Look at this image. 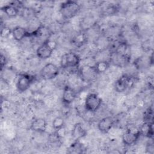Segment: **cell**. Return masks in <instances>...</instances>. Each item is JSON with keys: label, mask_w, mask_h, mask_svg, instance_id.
Instances as JSON below:
<instances>
[{"label": "cell", "mask_w": 154, "mask_h": 154, "mask_svg": "<svg viewBox=\"0 0 154 154\" xmlns=\"http://www.w3.org/2000/svg\"><path fill=\"white\" fill-rule=\"evenodd\" d=\"M80 8V5L76 1H66L61 3L60 12L64 19H70L78 14Z\"/></svg>", "instance_id": "cell-1"}, {"label": "cell", "mask_w": 154, "mask_h": 154, "mask_svg": "<svg viewBox=\"0 0 154 154\" xmlns=\"http://www.w3.org/2000/svg\"><path fill=\"white\" fill-rule=\"evenodd\" d=\"M56 48V43L49 38L45 40L37 49V56L43 60L49 58Z\"/></svg>", "instance_id": "cell-2"}, {"label": "cell", "mask_w": 154, "mask_h": 154, "mask_svg": "<svg viewBox=\"0 0 154 154\" xmlns=\"http://www.w3.org/2000/svg\"><path fill=\"white\" fill-rule=\"evenodd\" d=\"M80 57L76 53L69 52L63 54L60 59V66L63 69L74 68L79 66Z\"/></svg>", "instance_id": "cell-3"}, {"label": "cell", "mask_w": 154, "mask_h": 154, "mask_svg": "<svg viewBox=\"0 0 154 154\" xmlns=\"http://www.w3.org/2000/svg\"><path fill=\"white\" fill-rule=\"evenodd\" d=\"M102 103V99L96 94H88L85 99L84 106L85 109L91 112H94L99 109Z\"/></svg>", "instance_id": "cell-4"}, {"label": "cell", "mask_w": 154, "mask_h": 154, "mask_svg": "<svg viewBox=\"0 0 154 154\" xmlns=\"http://www.w3.org/2000/svg\"><path fill=\"white\" fill-rule=\"evenodd\" d=\"M59 67L54 63H49L45 64L40 72L42 78L45 80H51L55 78L59 74Z\"/></svg>", "instance_id": "cell-5"}, {"label": "cell", "mask_w": 154, "mask_h": 154, "mask_svg": "<svg viewBox=\"0 0 154 154\" xmlns=\"http://www.w3.org/2000/svg\"><path fill=\"white\" fill-rule=\"evenodd\" d=\"M140 135H141V134L139 129L135 127H131L127 129L123 133L122 135V141L125 145L131 146L136 143Z\"/></svg>", "instance_id": "cell-6"}, {"label": "cell", "mask_w": 154, "mask_h": 154, "mask_svg": "<svg viewBox=\"0 0 154 154\" xmlns=\"http://www.w3.org/2000/svg\"><path fill=\"white\" fill-rule=\"evenodd\" d=\"M35 77L33 75L27 73L20 74L16 84L17 90L20 93L26 91L30 87Z\"/></svg>", "instance_id": "cell-7"}, {"label": "cell", "mask_w": 154, "mask_h": 154, "mask_svg": "<svg viewBox=\"0 0 154 154\" xmlns=\"http://www.w3.org/2000/svg\"><path fill=\"white\" fill-rule=\"evenodd\" d=\"M129 60L130 57L128 54H122L113 51L109 55V62L119 67L125 66L128 64Z\"/></svg>", "instance_id": "cell-8"}, {"label": "cell", "mask_w": 154, "mask_h": 154, "mask_svg": "<svg viewBox=\"0 0 154 154\" xmlns=\"http://www.w3.org/2000/svg\"><path fill=\"white\" fill-rule=\"evenodd\" d=\"M132 82V78L129 75L125 74L120 77L115 83V90L118 93L125 91Z\"/></svg>", "instance_id": "cell-9"}, {"label": "cell", "mask_w": 154, "mask_h": 154, "mask_svg": "<svg viewBox=\"0 0 154 154\" xmlns=\"http://www.w3.org/2000/svg\"><path fill=\"white\" fill-rule=\"evenodd\" d=\"M114 124V119L111 116L105 117L100 119L97 123L98 129L102 133H108Z\"/></svg>", "instance_id": "cell-10"}, {"label": "cell", "mask_w": 154, "mask_h": 154, "mask_svg": "<svg viewBox=\"0 0 154 154\" xmlns=\"http://www.w3.org/2000/svg\"><path fill=\"white\" fill-rule=\"evenodd\" d=\"M76 97V93L75 90L72 87L68 85H65L63 89L62 96L63 102L67 105H69L75 100Z\"/></svg>", "instance_id": "cell-11"}, {"label": "cell", "mask_w": 154, "mask_h": 154, "mask_svg": "<svg viewBox=\"0 0 154 154\" xmlns=\"http://www.w3.org/2000/svg\"><path fill=\"white\" fill-rule=\"evenodd\" d=\"M13 38L18 42L22 40L24 38L31 36V32H28L25 28L20 26H15L11 31Z\"/></svg>", "instance_id": "cell-12"}, {"label": "cell", "mask_w": 154, "mask_h": 154, "mask_svg": "<svg viewBox=\"0 0 154 154\" xmlns=\"http://www.w3.org/2000/svg\"><path fill=\"white\" fill-rule=\"evenodd\" d=\"M80 74L81 77L87 81H90L93 79L96 75L97 72L95 70L94 66H91L86 65L83 66L80 70Z\"/></svg>", "instance_id": "cell-13"}, {"label": "cell", "mask_w": 154, "mask_h": 154, "mask_svg": "<svg viewBox=\"0 0 154 154\" xmlns=\"http://www.w3.org/2000/svg\"><path fill=\"white\" fill-rule=\"evenodd\" d=\"M47 128L46 121L43 118H37L32 121L30 129L37 132H44Z\"/></svg>", "instance_id": "cell-14"}, {"label": "cell", "mask_w": 154, "mask_h": 154, "mask_svg": "<svg viewBox=\"0 0 154 154\" xmlns=\"http://www.w3.org/2000/svg\"><path fill=\"white\" fill-rule=\"evenodd\" d=\"M71 134L72 138L75 141H77L85 136L86 131L84 128L82 123H77L74 125Z\"/></svg>", "instance_id": "cell-15"}, {"label": "cell", "mask_w": 154, "mask_h": 154, "mask_svg": "<svg viewBox=\"0 0 154 154\" xmlns=\"http://www.w3.org/2000/svg\"><path fill=\"white\" fill-rule=\"evenodd\" d=\"M1 10L8 17H15L19 14V9L14 4H9L1 7Z\"/></svg>", "instance_id": "cell-16"}, {"label": "cell", "mask_w": 154, "mask_h": 154, "mask_svg": "<svg viewBox=\"0 0 154 154\" xmlns=\"http://www.w3.org/2000/svg\"><path fill=\"white\" fill-rule=\"evenodd\" d=\"M84 147L79 143V140L75 141L72 143L67 149V153H82L84 151Z\"/></svg>", "instance_id": "cell-17"}, {"label": "cell", "mask_w": 154, "mask_h": 154, "mask_svg": "<svg viewBox=\"0 0 154 154\" xmlns=\"http://www.w3.org/2000/svg\"><path fill=\"white\" fill-rule=\"evenodd\" d=\"M94 67L97 74L104 73L109 69V62L105 60L99 61L95 63Z\"/></svg>", "instance_id": "cell-18"}, {"label": "cell", "mask_w": 154, "mask_h": 154, "mask_svg": "<svg viewBox=\"0 0 154 154\" xmlns=\"http://www.w3.org/2000/svg\"><path fill=\"white\" fill-rule=\"evenodd\" d=\"M87 35L84 32H80L74 37L73 42L76 46H82L83 44H84L87 42Z\"/></svg>", "instance_id": "cell-19"}, {"label": "cell", "mask_w": 154, "mask_h": 154, "mask_svg": "<svg viewBox=\"0 0 154 154\" xmlns=\"http://www.w3.org/2000/svg\"><path fill=\"white\" fill-rule=\"evenodd\" d=\"M52 127L56 130H60L64 127V120L61 117H57L52 121Z\"/></svg>", "instance_id": "cell-20"}, {"label": "cell", "mask_w": 154, "mask_h": 154, "mask_svg": "<svg viewBox=\"0 0 154 154\" xmlns=\"http://www.w3.org/2000/svg\"><path fill=\"white\" fill-rule=\"evenodd\" d=\"M11 31L10 30V29L7 26H4L3 28H2L1 31V37H7L9 35V34H10V33H11Z\"/></svg>", "instance_id": "cell-21"}, {"label": "cell", "mask_w": 154, "mask_h": 154, "mask_svg": "<svg viewBox=\"0 0 154 154\" xmlns=\"http://www.w3.org/2000/svg\"><path fill=\"white\" fill-rule=\"evenodd\" d=\"M6 62H7V60H6V58H5V55H4L2 54H1V70H2V69L5 67V66L6 64Z\"/></svg>", "instance_id": "cell-22"}, {"label": "cell", "mask_w": 154, "mask_h": 154, "mask_svg": "<svg viewBox=\"0 0 154 154\" xmlns=\"http://www.w3.org/2000/svg\"><path fill=\"white\" fill-rule=\"evenodd\" d=\"M149 145H147V146L146 147V152L149 153H153L154 152V147H153V144H148Z\"/></svg>", "instance_id": "cell-23"}]
</instances>
